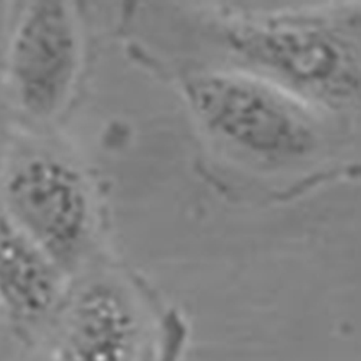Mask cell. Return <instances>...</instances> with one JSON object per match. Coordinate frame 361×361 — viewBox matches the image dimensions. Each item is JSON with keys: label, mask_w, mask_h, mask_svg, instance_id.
<instances>
[{"label": "cell", "mask_w": 361, "mask_h": 361, "mask_svg": "<svg viewBox=\"0 0 361 361\" xmlns=\"http://www.w3.org/2000/svg\"><path fill=\"white\" fill-rule=\"evenodd\" d=\"M207 132L235 152L263 164H288L319 143L310 110L275 82L249 74L212 73L185 84Z\"/></svg>", "instance_id": "cell-1"}, {"label": "cell", "mask_w": 361, "mask_h": 361, "mask_svg": "<svg viewBox=\"0 0 361 361\" xmlns=\"http://www.w3.org/2000/svg\"><path fill=\"white\" fill-rule=\"evenodd\" d=\"M4 212L59 266L73 263L93 228V202L84 176L61 159L22 161L4 185Z\"/></svg>", "instance_id": "cell-3"}, {"label": "cell", "mask_w": 361, "mask_h": 361, "mask_svg": "<svg viewBox=\"0 0 361 361\" xmlns=\"http://www.w3.org/2000/svg\"><path fill=\"white\" fill-rule=\"evenodd\" d=\"M81 61L74 9L58 0L27 2L8 48V74L25 113L47 120L61 111L73 93Z\"/></svg>", "instance_id": "cell-4"}, {"label": "cell", "mask_w": 361, "mask_h": 361, "mask_svg": "<svg viewBox=\"0 0 361 361\" xmlns=\"http://www.w3.org/2000/svg\"><path fill=\"white\" fill-rule=\"evenodd\" d=\"M188 343V326L176 312L162 318L157 348L150 361H183Z\"/></svg>", "instance_id": "cell-7"}, {"label": "cell", "mask_w": 361, "mask_h": 361, "mask_svg": "<svg viewBox=\"0 0 361 361\" xmlns=\"http://www.w3.org/2000/svg\"><path fill=\"white\" fill-rule=\"evenodd\" d=\"M63 290V269L0 209V307L35 322L55 310Z\"/></svg>", "instance_id": "cell-6"}, {"label": "cell", "mask_w": 361, "mask_h": 361, "mask_svg": "<svg viewBox=\"0 0 361 361\" xmlns=\"http://www.w3.org/2000/svg\"><path fill=\"white\" fill-rule=\"evenodd\" d=\"M162 318L155 322L143 300L122 283L94 282L75 296L66 314L59 361H150Z\"/></svg>", "instance_id": "cell-5"}, {"label": "cell", "mask_w": 361, "mask_h": 361, "mask_svg": "<svg viewBox=\"0 0 361 361\" xmlns=\"http://www.w3.org/2000/svg\"><path fill=\"white\" fill-rule=\"evenodd\" d=\"M231 48L276 77L299 96L343 104L358 92L355 42L340 27L318 19L238 23L227 31Z\"/></svg>", "instance_id": "cell-2"}]
</instances>
